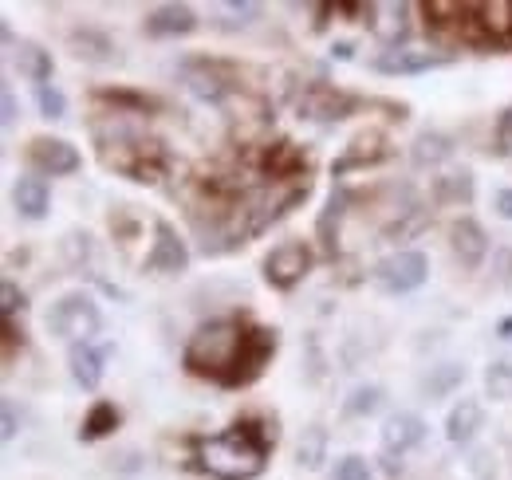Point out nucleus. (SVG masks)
Wrapping results in <instances>:
<instances>
[{
	"label": "nucleus",
	"mask_w": 512,
	"mask_h": 480,
	"mask_svg": "<svg viewBox=\"0 0 512 480\" xmlns=\"http://www.w3.org/2000/svg\"><path fill=\"white\" fill-rule=\"evenodd\" d=\"M272 453V437L260 421H233L225 433L201 441V465L221 480H253L264 473Z\"/></svg>",
	"instance_id": "obj_1"
},
{
	"label": "nucleus",
	"mask_w": 512,
	"mask_h": 480,
	"mask_svg": "<svg viewBox=\"0 0 512 480\" xmlns=\"http://www.w3.org/2000/svg\"><path fill=\"white\" fill-rule=\"evenodd\" d=\"M245 339H249V327L237 323V319H213L205 327H197L182 351V362L186 370L197 374V378H209L217 386L229 390L233 382V370L241 362V351H245Z\"/></svg>",
	"instance_id": "obj_2"
},
{
	"label": "nucleus",
	"mask_w": 512,
	"mask_h": 480,
	"mask_svg": "<svg viewBox=\"0 0 512 480\" xmlns=\"http://www.w3.org/2000/svg\"><path fill=\"white\" fill-rule=\"evenodd\" d=\"M99 154L111 170L127 174L130 181H158L166 174V150L158 138H146L138 130H115V134H103L99 130Z\"/></svg>",
	"instance_id": "obj_3"
},
{
	"label": "nucleus",
	"mask_w": 512,
	"mask_h": 480,
	"mask_svg": "<svg viewBox=\"0 0 512 480\" xmlns=\"http://www.w3.org/2000/svg\"><path fill=\"white\" fill-rule=\"evenodd\" d=\"M103 327V311L91 303V296L83 292H71V296H60L48 311V331L56 339H67L71 347L75 343H87L91 335H99Z\"/></svg>",
	"instance_id": "obj_4"
},
{
	"label": "nucleus",
	"mask_w": 512,
	"mask_h": 480,
	"mask_svg": "<svg viewBox=\"0 0 512 480\" xmlns=\"http://www.w3.org/2000/svg\"><path fill=\"white\" fill-rule=\"evenodd\" d=\"M312 248L304 244V240H284V244H276L268 256H264V284L268 288H276V292H292L308 272H312Z\"/></svg>",
	"instance_id": "obj_5"
},
{
	"label": "nucleus",
	"mask_w": 512,
	"mask_h": 480,
	"mask_svg": "<svg viewBox=\"0 0 512 480\" xmlns=\"http://www.w3.org/2000/svg\"><path fill=\"white\" fill-rule=\"evenodd\" d=\"M426 276H430V260H426V252H418V248L390 252L386 260L375 264V280H379V288L390 292V296H406V292L422 288Z\"/></svg>",
	"instance_id": "obj_6"
},
{
	"label": "nucleus",
	"mask_w": 512,
	"mask_h": 480,
	"mask_svg": "<svg viewBox=\"0 0 512 480\" xmlns=\"http://www.w3.org/2000/svg\"><path fill=\"white\" fill-rule=\"evenodd\" d=\"M359 99L331 87V83H308L300 95H296V111L300 119H316V122H339L347 115H355Z\"/></svg>",
	"instance_id": "obj_7"
},
{
	"label": "nucleus",
	"mask_w": 512,
	"mask_h": 480,
	"mask_svg": "<svg viewBox=\"0 0 512 480\" xmlns=\"http://www.w3.org/2000/svg\"><path fill=\"white\" fill-rule=\"evenodd\" d=\"M142 268L158 272V276H178V272L190 268V248H186V240L178 237V229L170 221H154V248L146 252Z\"/></svg>",
	"instance_id": "obj_8"
},
{
	"label": "nucleus",
	"mask_w": 512,
	"mask_h": 480,
	"mask_svg": "<svg viewBox=\"0 0 512 480\" xmlns=\"http://www.w3.org/2000/svg\"><path fill=\"white\" fill-rule=\"evenodd\" d=\"M272 355H276V331H272V327H249V339H245V351H241V362H237V370H233L229 390L253 386L256 378L264 374V366H268Z\"/></svg>",
	"instance_id": "obj_9"
},
{
	"label": "nucleus",
	"mask_w": 512,
	"mask_h": 480,
	"mask_svg": "<svg viewBox=\"0 0 512 480\" xmlns=\"http://www.w3.org/2000/svg\"><path fill=\"white\" fill-rule=\"evenodd\" d=\"M28 162H32L40 174H52V178L75 174V170L83 166L79 150H75L67 138H32V142H28Z\"/></svg>",
	"instance_id": "obj_10"
},
{
	"label": "nucleus",
	"mask_w": 512,
	"mask_h": 480,
	"mask_svg": "<svg viewBox=\"0 0 512 480\" xmlns=\"http://www.w3.org/2000/svg\"><path fill=\"white\" fill-rule=\"evenodd\" d=\"M182 79H186V87H190L197 99H205V103H221L225 95H229V71L221 67V63L213 60H190L182 63Z\"/></svg>",
	"instance_id": "obj_11"
},
{
	"label": "nucleus",
	"mask_w": 512,
	"mask_h": 480,
	"mask_svg": "<svg viewBox=\"0 0 512 480\" xmlns=\"http://www.w3.org/2000/svg\"><path fill=\"white\" fill-rule=\"evenodd\" d=\"M386 154V138L379 130H367V134H359V138H351V146L331 162V178H343V174H351V170H363V166H375V162H383Z\"/></svg>",
	"instance_id": "obj_12"
},
{
	"label": "nucleus",
	"mask_w": 512,
	"mask_h": 480,
	"mask_svg": "<svg viewBox=\"0 0 512 480\" xmlns=\"http://www.w3.org/2000/svg\"><path fill=\"white\" fill-rule=\"evenodd\" d=\"M142 28H146V36H154V40L190 36L193 28H197V12H193L190 4H158V8L146 12Z\"/></svg>",
	"instance_id": "obj_13"
},
{
	"label": "nucleus",
	"mask_w": 512,
	"mask_h": 480,
	"mask_svg": "<svg viewBox=\"0 0 512 480\" xmlns=\"http://www.w3.org/2000/svg\"><path fill=\"white\" fill-rule=\"evenodd\" d=\"M426 433H430V425L418 414H390L383 421V449L390 457H402V453L418 449L426 441Z\"/></svg>",
	"instance_id": "obj_14"
},
{
	"label": "nucleus",
	"mask_w": 512,
	"mask_h": 480,
	"mask_svg": "<svg viewBox=\"0 0 512 480\" xmlns=\"http://www.w3.org/2000/svg\"><path fill=\"white\" fill-rule=\"evenodd\" d=\"M449 244H453V256H457V264L461 268H481V260H485V252H489V237H485V229L473 221V217H461V221H453V229H449Z\"/></svg>",
	"instance_id": "obj_15"
},
{
	"label": "nucleus",
	"mask_w": 512,
	"mask_h": 480,
	"mask_svg": "<svg viewBox=\"0 0 512 480\" xmlns=\"http://www.w3.org/2000/svg\"><path fill=\"white\" fill-rule=\"evenodd\" d=\"M107 355H111V347L75 343V347L67 351V370H71L75 386H83V390H99V382H103V374H107Z\"/></svg>",
	"instance_id": "obj_16"
},
{
	"label": "nucleus",
	"mask_w": 512,
	"mask_h": 480,
	"mask_svg": "<svg viewBox=\"0 0 512 480\" xmlns=\"http://www.w3.org/2000/svg\"><path fill=\"white\" fill-rule=\"evenodd\" d=\"M446 56H434V52H410V48H390L379 60H371V67L379 75H422L430 67H446Z\"/></svg>",
	"instance_id": "obj_17"
},
{
	"label": "nucleus",
	"mask_w": 512,
	"mask_h": 480,
	"mask_svg": "<svg viewBox=\"0 0 512 480\" xmlns=\"http://www.w3.org/2000/svg\"><path fill=\"white\" fill-rule=\"evenodd\" d=\"M12 205L24 221H44L48 209H52V193H48V181L44 178H20L12 189Z\"/></svg>",
	"instance_id": "obj_18"
},
{
	"label": "nucleus",
	"mask_w": 512,
	"mask_h": 480,
	"mask_svg": "<svg viewBox=\"0 0 512 480\" xmlns=\"http://www.w3.org/2000/svg\"><path fill=\"white\" fill-rule=\"evenodd\" d=\"M481 421H485V410H481V402H477V398H461V402L449 410L446 437L453 441V445H465V441H473V437H477Z\"/></svg>",
	"instance_id": "obj_19"
},
{
	"label": "nucleus",
	"mask_w": 512,
	"mask_h": 480,
	"mask_svg": "<svg viewBox=\"0 0 512 480\" xmlns=\"http://www.w3.org/2000/svg\"><path fill=\"white\" fill-rule=\"evenodd\" d=\"M260 162H264V170L272 174V181L300 178V174L308 170V158H304L300 146H292V142H276V146H268Z\"/></svg>",
	"instance_id": "obj_20"
},
{
	"label": "nucleus",
	"mask_w": 512,
	"mask_h": 480,
	"mask_svg": "<svg viewBox=\"0 0 512 480\" xmlns=\"http://www.w3.org/2000/svg\"><path fill=\"white\" fill-rule=\"evenodd\" d=\"M12 63H16V71H20L24 79H32L36 87H44V83L52 79V52H44V48L32 44V40H20V44L12 48Z\"/></svg>",
	"instance_id": "obj_21"
},
{
	"label": "nucleus",
	"mask_w": 512,
	"mask_h": 480,
	"mask_svg": "<svg viewBox=\"0 0 512 480\" xmlns=\"http://www.w3.org/2000/svg\"><path fill=\"white\" fill-rule=\"evenodd\" d=\"M67 44H71L75 60H83V63H111L115 60V44H111L99 28H75V32L67 36Z\"/></svg>",
	"instance_id": "obj_22"
},
{
	"label": "nucleus",
	"mask_w": 512,
	"mask_h": 480,
	"mask_svg": "<svg viewBox=\"0 0 512 480\" xmlns=\"http://www.w3.org/2000/svg\"><path fill=\"white\" fill-rule=\"evenodd\" d=\"M449 154H453V138L449 134H438V130H422L418 138H414V166H438V162H446Z\"/></svg>",
	"instance_id": "obj_23"
},
{
	"label": "nucleus",
	"mask_w": 512,
	"mask_h": 480,
	"mask_svg": "<svg viewBox=\"0 0 512 480\" xmlns=\"http://www.w3.org/2000/svg\"><path fill=\"white\" fill-rule=\"evenodd\" d=\"M119 429V410H115V402H95L91 410H87V418L79 425V441H99V437H107V433H115Z\"/></svg>",
	"instance_id": "obj_24"
},
{
	"label": "nucleus",
	"mask_w": 512,
	"mask_h": 480,
	"mask_svg": "<svg viewBox=\"0 0 512 480\" xmlns=\"http://www.w3.org/2000/svg\"><path fill=\"white\" fill-rule=\"evenodd\" d=\"M465 382V366L461 362H442V366H430V374L422 378V394L426 398H446L449 390H457Z\"/></svg>",
	"instance_id": "obj_25"
},
{
	"label": "nucleus",
	"mask_w": 512,
	"mask_h": 480,
	"mask_svg": "<svg viewBox=\"0 0 512 480\" xmlns=\"http://www.w3.org/2000/svg\"><path fill=\"white\" fill-rule=\"evenodd\" d=\"M327 457V429L323 425H308L296 441V465L300 469H320Z\"/></svg>",
	"instance_id": "obj_26"
},
{
	"label": "nucleus",
	"mask_w": 512,
	"mask_h": 480,
	"mask_svg": "<svg viewBox=\"0 0 512 480\" xmlns=\"http://www.w3.org/2000/svg\"><path fill=\"white\" fill-rule=\"evenodd\" d=\"M434 197L446 201V205H469L473 201V174L457 170V174H446V178H434Z\"/></svg>",
	"instance_id": "obj_27"
},
{
	"label": "nucleus",
	"mask_w": 512,
	"mask_h": 480,
	"mask_svg": "<svg viewBox=\"0 0 512 480\" xmlns=\"http://www.w3.org/2000/svg\"><path fill=\"white\" fill-rule=\"evenodd\" d=\"M347 201H351V193L335 189V193H331V201H327V209L320 213V225H316V233H320V240H323V252H335V233H339V217H343Z\"/></svg>",
	"instance_id": "obj_28"
},
{
	"label": "nucleus",
	"mask_w": 512,
	"mask_h": 480,
	"mask_svg": "<svg viewBox=\"0 0 512 480\" xmlns=\"http://www.w3.org/2000/svg\"><path fill=\"white\" fill-rule=\"evenodd\" d=\"M485 394L493 402H512V362L493 359L485 366Z\"/></svg>",
	"instance_id": "obj_29"
},
{
	"label": "nucleus",
	"mask_w": 512,
	"mask_h": 480,
	"mask_svg": "<svg viewBox=\"0 0 512 480\" xmlns=\"http://www.w3.org/2000/svg\"><path fill=\"white\" fill-rule=\"evenodd\" d=\"M343 410H347V418H371V414L383 410V390L379 386H359V390H351Z\"/></svg>",
	"instance_id": "obj_30"
},
{
	"label": "nucleus",
	"mask_w": 512,
	"mask_h": 480,
	"mask_svg": "<svg viewBox=\"0 0 512 480\" xmlns=\"http://www.w3.org/2000/svg\"><path fill=\"white\" fill-rule=\"evenodd\" d=\"M402 213H406V217H398V221L386 225V240H406L430 225V213H426L422 205H410V209H402Z\"/></svg>",
	"instance_id": "obj_31"
},
{
	"label": "nucleus",
	"mask_w": 512,
	"mask_h": 480,
	"mask_svg": "<svg viewBox=\"0 0 512 480\" xmlns=\"http://www.w3.org/2000/svg\"><path fill=\"white\" fill-rule=\"evenodd\" d=\"M95 99H99V103H115V115H142V111H150V107H154L146 95H134V91H111V87H103Z\"/></svg>",
	"instance_id": "obj_32"
},
{
	"label": "nucleus",
	"mask_w": 512,
	"mask_h": 480,
	"mask_svg": "<svg viewBox=\"0 0 512 480\" xmlns=\"http://www.w3.org/2000/svg\"><path fill=\"white\" fill-rule=\"evenodd\" d=\"M36 103H40V115H44V119H64L67 115L64 91H60V87H52V83L36 87Z\"/></svg>",
	"instance_id": "obj_33"
},
{
	"label": "nucleus",
	"mask_w": 512,
	"mask_h": 480,
	"mask_svg": "<svg viewBox=\"0 0 512 480\" xmlns=\"http://www.w3.org/2000/svg\"><path fill=\"white\" fill-rule=\"evenodd\" d=\"M335 480H371V465H367V457L347 453V457L335 465Z\"/></svg>",
	"instance_id": "obj_34"
},
{
	"label": "nucleus",
	"mask_w": 512,
	"mask_h": 480,
	"mask_svg": "<svg viewBox=\"0 0 512 480\" xmlns=\"http://www.w3.org/2000/svg\"><path fill=\"white\" fill-rule=\"evenodd\" d=\"M20 307H24V292H20L12 280H4V284H0V311H4V319L12 323V315H16Z\"/></svg>",
	"instance_id": "obj_35"
},
{
	"label": "nucleus",
	"mask_w": 512,
	"mask_h": 480,
	"mask_svg": "<svg viewBox=\"0 0 512 480\" xmlns=\"http://www.w3.org/2000/svg\"><path fill=\"white\" fill-rule=\"evenodd\" d=\"M225 12H229V16H237V24H253V20H260V12H264V8H260L256 0H229V4H225Z\"/></svg>",
	"instance_id": "obj_36"
},
{
	"label": "nucleus",
	"mask_w": 512,
	"mask_h": 480,
	"mask_svg": "<svg viewBox=\"0 0 512 480\" xmlns=\"http://www.w3.org/2000/svg\"><path fill=\"white\" fill-rule=\"evenodd\" d=\"M485 461H493V453H489V449H477V453H473V473L481 480H493V469H489Z\"/></svg>",
	"instance_id": "obj_37"
},
{
	"label": "nucleus",
	"mask_w": 512,
	"mask_h": 480,
	"mask_svg": "<svg viewBox=\"0 0 512 480\" xmlns=\"http://www.w3.org/2000/svg\"><path fill=\"white\" fill-rule=\"evenodd\" d=\"M16 437V406H12V398H4V441H12Z\"/></svg>",
	"instance_id": "obj_38"
},
{
	"label": "nucleus",
	"mask_w": 512,
	"mask_h": 480,
	"mask_svg": "<svg viewBox=\"0 0 512 480\" xmlns=\"http://www.w3.org/2000/svg\"><path fill=\"white\" fill-rule=\"evenodd\" d=\"M16 359V327L4 319V362Z\"/></svg>",
	"instance_id": "obj_39"
},
{
	"label": "nucleus",
	"mask_w": 512,
	"mask_h": 480,
	"mask_svg": "<svg viewBox=\"0 0 512 480\" xmlns=\"http://www.w3.org/2000/svg\"><path fill=\"white\" fill-rule=\"evenodd\" d=\"M0 103H4V126H12L16 122V95H12V87H4Z\"/></svg>",
	"instance_id": "obj_40"
},
{
	"label": "nucleus",
	"mask_w": 512,
	"mask_h": 480,
	"mask_svg": "<svg viewBox=\"0 0 512 480\" xmlns=\"http://www.w3.org/2000/svg\"><path fill=\"white\" fill-rule=\"evenodd\" d=\"M493 205H497V213H501V217H505V221H512V189H501V193H497V201H493Z\"/></svg>",
	"instance_id": "obj_41"
},
{
	"label": "nucleus",
	"mask_w": 512,
	"mask_h": 480,
	"mask_svg": "<svg viewBox=\"0 0 512 480\" xmlns=\"http://www.w3.org/2000/svg\"><path fill=\"white\" fill-rule=\"evenodd\" d=\"M497 260H501V284H512V252L509 248H505Z\"/></svg>",
	"instance_id": "obj_42"
},
{
	"label": "nucleus",
	"mask_w": 512,
	"mask_h": 480,
	"mask_svg": "<svg viewBox=\"0 0 512 480\" xmlns=\"http://www.w3.org/2000/svg\"><path fill=\"white\" fill-rule=\"evenodd\" d=\"M331 56H335V60H351V56H355V44H347V40H339V44L331 48Z\"/></svg>",
	"instance_id": "obj_43"
},
{
	"label": "nucleus",
	"mask_w": 512,
	"mask_h": 480,
	"mask_svg": "<svg viewBox=\"0 0 512 480\" xmlns=\"http://www.w3.org/2000/svg\"><path fill=\"white\" fill-rule=\"evenodd\" d=\"M497 335H501V339H512V319H501V323H497Z\"/></svg>",
	"instance_id": "obj_44"
}]
</instances>
